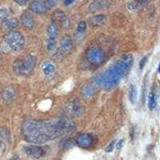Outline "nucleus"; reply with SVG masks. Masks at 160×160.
<instances>
[{
  "label": "nucleus",
  "mask_w": 160,
  "mask_h": 160,
  "mask_svg": "<svg viewBox=\"0 0 160 160\" xmlns=\"http://www.w3.org/2000/svg\"><path fill=\"white\" fill-rule=\"evenodd\" d=\"M76 124L67 118H55L47 120H26L21 133L27 142L40 144L72 132Z\"/></svg>",
  "instance_id": "nucleus-1"
},
{
  "label": "nucleus",
  "mask_w": 160,
  "mask_h": 160,
  "mask_svg": "<svg viewBox=\"0 0 160 160\" xmlns=\"http://www.w3.org/2000/svg\"><path fill=\"white\" fill-rule=\"evenodd\" d=\"M36 57L32 55H28L25 57L19 58L14 62L12 65L13 71L18 74L27 75L33 71L36 65Z\"/></svg>",
  "instance_id": "nucleus-2"
},
{
  "label": "nucleus",
  "mask_w": 160,
  "mask_h": 160,
  "mask_svg": "<svg viewBox=\"0 0 160 160\" xmlns=\"http://www.w3.org/2000/svg\"><path fill=\"white\" fill-rule=\"evenodd\" d=\"M134 58L131 54H125L110 68L119 79L125 77L133 66Z\"/></svg>",
  "instance_id": "nucleus-3"
},
{
  "label": "nucleus",
  "mask_w": 160,
  "mask_h": 160,
  "mask_svg": "<svg viewBox=\"0 0 160 160\" xmlns=\"http://www.w3.org/2000/svg\"><path fill=\"white\" fill-rule=\"evenodd\" d=\"M4 40L13 51H22L25 46V38L19 31H9L4 35Z\"/></svg>",
  "instance_id": "nucleus-4"
},
{
  "label": "nucleus",
  "mask_w": 160,
  "mask_h": 160,
  "mask_svg": "<svg viewBox=\"0 0 160 160\" xmlns=\"http://www.w3.org/2000/svg\"><path fill=\"white\" fill-rule=\"evenodd\" d=\"M86 58L89 63L95 66H99L104 62L105 53L101 48L94 46L87 50Z\"/></svg>",
  "instance_id": "nucleus-5"
},
{
  "label": "nucleus",
  "mask_w": 160,
  "mask_h": 160,
  "mask_svg": "<svg viewBox=\"0 0 160 160\" xmlns=\"http://www.w3.org/2000/svg\"><path fill=\"white\" fill-rule=\"evenodd\" d=\"M66 111L72 116H81L85 112V107L79 99H74L66 106Z\"/></svg>",
  "instance_id": "nucleus-6"
},
{
  "label": "nucleus",
  "mask_w": 160,
  "mask_h": 160,
  "mask_svg": "<svg viewBox=\"0 0 160 160\" xmlns=\"http://www.w3.org/2000/svg\"><path fill=\"white\" fill-rule=\"evenodd\" d=\"M17 97V92L11 86H7L3 90L1 94L2 101L5 105H10L15 101Z\"/></svg>",
  "instance_id": "nucleus-7"
},
{
  "label": "nucleus",
  "mask_w": 160,
  "mask_h": 160,
  "mask_svg": "<svg viewBox=\"0 0 160 160\" xmlns=\"http://www.w3.org/2000/svg\"><path fill=\"white\" fill-rule=\"evenodd\" d=\"M23 151L31 157L34 159H39L43 157L45 155V151L43 148L38 146H34V145H29L23 147Z\"/></svg>",
  "instance_id": "nucleus-8"
},
{
  "label": "nucleus",
  "mask_w": 160,
  "mask_h": 160,
  "mask_svg": "<svg viewBox=\"0 0 160 160\" xmlns=\"http://www.w3.org/2000/svg\"><path fill=\"white\" fill-rule=\"evenodd\" d=\"M72 39L71 36L68 35H65L62 38L61 42H60V50L59 51L61 52L62 55H67L71 52L72 50Z\"/></svg>",
  "instance_id": "nucleus-9"
},
{
  "label": "nucleus",
  "mask_w": 160,
  "mask_h": 160,
  "mask_svg": "<svg viewBox=\"0 0 160 160\" xmlns=\"http://www.w3.org/2000/svg\"><path fill=\"white\" fill-rule=\"evenodd\" d=\"M77 144L83 148H89L93 143V137L90 134L83 133L79 135L76 139Z\"/></svg>",
  "instance_id": "nucleus-10"
},
{
  "label": "nucleus",
  "mask_w": 160,
  "mask_h": 160,
  "mask_svg": "<svg viewBox=\"0 0 160 160\" xmlns=\"http://www.w3.org/2000/svg\"><path fill=\"white\" fill-rule=\"evenodd\" d=\"M53 18L55 21L59 22L64 28H68L71 24L70 18L62 10H56L53 14Z\"/></svg>",
  "instance_id": "nucleus-11"
},
{
  "label": "nucleus",
  "mask_w": 160,
  "mask_h": 160,
  "mask_svg": "<svg viewBox=\"0 0 160 160\" xmlns=\"http://www.w3.org/2000/svg\"><path fill=\"white\" fill-rule=\"evenodd\" d=\"M20 20L22 25L27 29H31L35 26V23L33 15L28 11H25L21 15Z\"/></svg>",
  "instance_id": "nucleus-12"
},
{
  "label": "nucleus",
  "mask_w": 160,
  "mask_h": 160,
  "mask_svg": "<svg viewBox=\"0 0 160 160\" xmlns=\"http://www.w3.org/2000/svg\"><path fill=\"white\" fill-rule=\"evenodd\" d=\"M29 9L31 11L37 14H43V13L46 12V5L44 1H33L29 6Z\"/></svg>",
  "instance_id": "nucleus-13"
},
{
  "label": "nucleus",
  "mask_w": 160,
  "mask_h": 160,
  "mask_svg": "<svg viewBox=\"0 0 160 160\" xmlns=\"http://www.w3.org/2000/svg\"><path fill=\"white\" fill-rule=\"evenodd\" d=\"M148 3L149 1H145V0L131 1L127 3V8L132 11H139L142 10L145 7H147L148 5Z\"/></svg>",
  "instance_id": "nucleus-14"
},
{
  "label": "nucleus",
  "mask_w": 160,
  "mask_h": 160,
  "mask_svg": "<svg viewBox=\"0 0 160 160\" xmlns=\"http://www.w3.org/2000/svg\"><path fill=\"white\" fill-rule=\"evenodd\" d=\"M110 3L108 1H94L89 6V10L91 12L98 11V10H106L109 7Z\"/></svg>",
  "instance_id": "nucleus-15"
},
{
  "label": "nucleus",
  "mask_w": 160,
  "mask_h": 160,
  "mask_svg": "<svg viewBox=\"0 0 160 160\" xmlns=\"http://www.w3.org/2000/svg\"><path fill=\"white\" fill-rule=\"evenodd\" d=\"M107 17L104 15H97L90 18L89 23L92 27H101L107 23Z\"/></svg>",
  "instance_id": "nucleus-16"
},
{
  "label": "nucleus",
  "mask_w": 160,
  "mask_h": 160,
  "mask_svg": "<svg viewBox=\"0 0 160 160\" xmlns=\"http://www.w3.org/2000/svg\"><path fill=\"white\" fill-rule=\"evenodd\" d=\"M55 66L54 65L53 63L49 60H45L42 63V70L46 75H51L54 74L55 72Z\"/></svg>",
  "instance_id": "nucleus-17"
},
{
  "label": "nucleus",
  "mask_w": 160,
  "mask_h": 160,
  "mask_svg": "<svg viewBox=\"0 0 160 160\" xmlns=\"http://www.w3.org/2000/svg\"><path fill=\"white\" fill-rule=\"evenodd\" d=\"M81 93L86 99H92L95 94V90L91 85L85 84L81 88Z\"/></svg>",
  "instance_id": "nucleus-18"
},
{
  "label": "nucleus",
  "mask_w": 160,
  "mask_h": 160,
  "mask_svg": "<svg viewBox=\"0 0 160 160\" xmlns=\"http://www.w3.org/2000/svg\"><path fill=\"white\" fill-rule=\"evenodd\" d=\"M2 25L5 30H10L15 28L18 25V20L15 18H7L4 21H2Z\"/></svg>",
  "instance_id": "nucleus-19"
},
{
  "label": "nucleus",
  "mask_w": 160,
  "mask_h": 160,
  "mask_svg": "<svg viewBox=\"0 0 160 160\" xmlns=\"http://www.w3.org/2000/svg\"><path fill=\"white\" fill-rule=\"evenodd\" d=\"M59 35V27L55 23H51L47 27V35L49 39H55Z\"/></svg>",
  "instance_id": "nucleus-20"
},
{
  "label": "nucleus",
  "mask_w": 160,
  "mask_h": 160,
  "mask_svg": "<svg viewBox=\"0 0 160 160\" xmlns=\"http://www.w3.org/2000/svg\"><path fill=\"white\" fill-rule=\"evenodd\" d=\"M137 96H138V91L137 88L135 85H130L129 86V99L131 102L132 103H135V102L137 100Z\"/></svg>",
  "instance_id": "nucleus-21"
},
{
  "label": "nucleus",
  "mask_w": 160,
  "mask_h": 160,
  "mask_svg": "<svg viewBox=\"0 0 160 160\" xmlns=\"http://www.w3.org/2000/svg\"><path fill=\"white\" fill-rule=\"evenodd\" d=\"M156 105H157V101H156V96H155V93L150 92V94L148 95V108L150 111H153L156 107Z\"/></svg>",
  "instance_id": "nucleus-22"
},
{
  "label": "nucleus",
  "mask_w": 160,
  "mask_h": 160,
  "mask_svg": "<svg viewBox=\"0 0 160 160\" xmlns=\"http://www.w3.org/2000/svg\"><path fill=\"white\" fill-rule=\"evenodd\" d=\"M60 144H61V147L63 149H70V148L73 147H74V142L73 140H71V139H64L63 140H62L60 142Z\"/></svg>",
  "instance_id": "nucleus-23"
},
{
  "label": "nucleus",
  "mask_w": 160,
  "mask_h": 160,
  "mask_svg": "<svg viewBox=\"0 0 160 160\" xmlns=\"http://www.w3.org/2000/svg\"><path fill=\"white\" fill-rule=\"evenodd\" d=\"M0 137L6 140H9L10 138V131L6 127H0Z\"/></svg>",
  "instance_id": "nucleus-24"
},
{
  "label": "nucleus",
  "mask_w": 160,
  "mask_h": 160,
  "mask_svg": "<svg viewBox=\"0 0 160 160\" xmlns=\"http://www.w3.org/2000/svg\"><path fill=\"white\" fill-rule=\"evenodd\" d=\"M86 30V23L84 21H81L77 25V32L80 35L83 34Z\"/></svg>",
  "instance_id": "nucleus-25"
},
{
  "label": "nucleus",
  "mask_w": 160,
  "mask_h": 160,
  "mask_svg": "<svg viewBox=\"0 0 160 160\" xmlns=\"http://www.w3.org/2000/svg\"><path fill=\"white\" fill-rule=\"evenodd\" d=\"M9 15V11L7 9H1L0 10V19L2 21H4L7 19V17Z\"/></svg>",
  "instance_id": "nucleus-26"
},
{
  "label": "nucleus",
  "mask_w": 160,
  "mask_h": 160,
  "mask_svg": "<svg viewBox=\"0 0 160 160\" xmlns=\"http://www.w3.org/2000/svg\"><path fill=\"white\" fill-rule=\"evenodd\" d=\"M56 46V42L55 39H49L48 42H47V50L49 51H52L53 50H55Z\"/></svg>",
  "instance_id": "nucleus-27"
},
{
  "label": "nucleus",
  "mask_w": 160,
  "mask_h": 160,
  "mask_svg": "<svg viewBox=\"0 0 160 160\" xmlns=\"http://www.w3.org/2000/svg\"><path fill=\"white\" fill-rule=\"evenodd\" d=\"M44 3H45L46 9H47V10H50V9H51V8L54 7L56 5L57 1H54V0H46V1H44Z\"/></svg>",
  "instance_id": "nucleus-28"
},
{
  "label": "nucleus",
  "mask_w": 160,
  "mask_h": 160,
  "mask_svg": "<svg viewBox=\"0 0 160 160\" xmlns=\"http://www.w3.org/2000/svg\"><path fill=\"white\" fill-rule=\"evenodd\" d=\"M147 56H144L142 59H141V61L139 62V69L140 70H142L143 67L145 66L146 63H147Z\"/></svg>",
  "instance_id": "nucleus-29"
},
{
  "label": "nucleus",
  "mask_w": 160,
  "mask_h": 160,
  "mask_svg": "<svg viewBox=\"0 0 160 160\" xmlns=\"http://www.w3.org/2000/svg\"><path fill=\"white\" fill-rule=\"evenodd\" d=\"M114 142H115L114 141H112V142L107 146V147H106V149H105V151H106V152H111L112 150H113V149H114Z\"/></svg>",
  "instance_id": "nucleus-30"
},
{
  "label": "nucleus",
  "mask_w": 160,
  "mask_h": 160,
  "mask_svg": "<svg viewBox=\"0 0 160 160\" xmlns=\"http://www.w3.org/2000/svg\"><path fill=\"white\" fill-rule=\"evenodd\" d=\"M122 144H123V139H120L119 141L117 142V144H116V148H117L118 150H119V149L122 148Z\"/></svg>",
  "instance_id": "nucleus-31"
},
{
  "label": "nucleus",
  "mask_w": 160,
  "mask_h": 160,
  "mask_svg": "<svg viewBox=\"0 0 160 160\" xmlns=\"http://www.w3.org/2000/svg\"><path fill=\"white\" fill-rule=\"evenodd\" d=\"M15 2L17 3H18V4H20V5H24V4H26L27 3V0H15Z\"/></svg>",
  "instance_id": "nucleus-32"
},
{
  "label": "nucleus",
  "mask_w": 160,
  "mask_h": 160,
  "mask_svg": "<svg viewBox=\"0 0 160 160\" xmlns=\"http://www.w3.org/2000/svg\"><path fill=\"white\" fill-rule=\"evenodd\" d=\"M135 129H134V127H131V132H130V135H131V139H134V137H135Z\"/></svg>",
  "instance_id": "nucleus-33"
},
{
  "label": "nucleus",
  "mask_w": 160,
  "mask_h": 160,
  "mask_svg": "<svg viewBox=\"0 0 160 160\" xmlns=\"http://www.w3.org/2000/svg\"><path fill=\"white\" fill-rule=\"evenodd\" d=\"M73 3H74V0H66V1H64V4L66 6L67 5H71Z\"/></svg>",
  "instance_id": "nucleus-34"
},
{
  "label": "nucleus",
  "mask_w": 160,
  "mask_h": 160,
  "mask_svg": "<svg viewBox=\"0 0 160 160\" xmlns=\"http://www.w3.org/2000/svg\"><path fill=\"white\" fill-rule=\"evenodd\" d=\"M8 160H19V158H18V155H14L11 159H10Z\"/></svg>",
  "instance_id": "nucleus-35"
},
{
  "label": "nucleus",
  "mask_w": 160,
  "mask_h": 160,
  "mask_svg": "<svg viewBox=\"0 0 160 160\" xmlns=\"http://www.w3.org/2000/svg\"><path fill=\"white\" fill-rule=\"evenodd\" d=\"M158 71H159V73L160 74V63L159 64V68H158Z\"/></svg>",
  "instance_id": "nucleus-36"
},
{
  "label": "nucleus",
  "mask_w": 160,
  "mask_h": 160,
  "mask_svg": "<svg viewBox=\"0 0 160 160\" xmlns=\"http://www.w3.org/2000/svg\"><path fill=\"white\" fill-rule=\"evenodd\" d=\"M0 62H1V55H0Z\"/></svg>",
  "instance_id": "nucleus-37"
}]
</instances>
